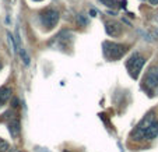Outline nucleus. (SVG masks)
<instances>
[{
	"instance_id": "14",
	"label": "nucleus",
	"mask_w": 158,
	"mask_h": 152,
	"mask_svg": "<svg viewBox=\"0 0 158 152\" xmlns=\"http://www.w3.org/2000/svg\"><path fill=\"white\" fill-rule=\"evenodd\" d=\"M77 20L81 22V25H87V18H85V15L78 14V15H77Z\"/></svg>"
},
{
	"instance_id": "17",
	"label": "nucleus",
	"mask_w": 158,
	"mask_h": 152,
	"mask_svg": "<svg viewBox=\"0 0 158 152\" xmlns=\"http://www.w3.org/2000/svg\"><path fill=\"white\" fill-rule=\"evenodd\" d=\"M0 69H2V62H0Z\"/></svg>"
},
{
	"instance_id": "16",
	"label": "nucleus",
	"mask_w": 158,
	"mask_h": 152,
	"mask_svg": "<svg viewBox=\"0 0 158 152\" xmlns=\"http://www.w3.org/2000/svg\"><path fill=\"white\" fill-rule=\"evenodd\" d=\"M150 4H152V6H157L158 4V0H148Z\"/></svg>"
},
{
	"instance_id": "18",
	"label": "nucleus",
	"mask_w": 158,
	"mask_h": 152,
	"mask_svg": "<svg viewBox=\"0 0 158 152\" xmlns=\"http://www.w3.org/2000/svg\"><path fill=\"white\" fill-rule=\"evenodd\" d=\"M35 2H42V0H35Z\"/></svg>"
},
{
	"instance_id": "9",
	"label": "nucleus",
	"mask_w": 158,
	"mask_h": 152,
	"mask_svg": "<svg viewBox=\"0 0 158 152\" xmlns=\"http://www.w3.org/2000/svg\"><path fill=\"white\" fill-rule=\"evenodd\" d=\"M10 96H11V90L7 88V86H2L0 88V106L3 103H6L10 99Z\"/></svg>"
},
{
	"instance_id": "12",
	"label": "nucleus",
	"mask_w": 158,
	"mask_h": 152,
	"mask_svg": "<svg viewBox=\"0 0 158 152\" xmlns=\"http://www.w3.org/2000/svg\"><path fill=\"white\" fill-rule=\"evenodd\" d=\"M102 4H105L106 7H116L118 3L119 2H116V0H99Z\"/></svg>"
},
{
	"instance_id": "4",
	"label": "nucleus",
	"mask_w": 158,
	"mask_h": 152,
	"mask_svg": "<svg viewBox=\"0 0 158 152\" xmlns=\"http://www.w3.org/2000/svg\"><path fill=\"white\" fill-rule=\"evenodd\" d=\"M144 85L150 92H154L155 90H158V67L150 69V71L144 77Z\"/></svg>"
},
{
	"instance_id": "8",
	"label": "nucleus",
	"mask_w": 158,
	"mask_h": 152,
	"mask_svg": "<svg viewBox=\"0 0 158 152\" xmlns=\"http://www.w3.org/2000/svg\"><path fill=\"white\" fill-rule=\"evenodd\" d=\"M105 30H106V34L109 36H118L120 34V31H122V28L116 22H106L105 24Z\"/></svg>"
},
{
	"instance_id": "13",
	"label": "nucleus",
	"mask_w": 158,
	"mask_h": 152,
	"mask_svg": "<svg viewBox=\"0 0 158 152\" xmlns=\"http://www.w3.org/2000/svg\"><path fill=\"white\" fill-rule=\"evenodd\" d=\"M7 149H9V144L0 138V152H4V151H7Z\"/></svg>"
},
{
	"instance_id": "11",
	"label": "nucleus",
	"mask_w": 158,
	"mask_h": 152,
	"mask_svg": "<svg viewBox=\"0 0 158 152\" xmlns=\"http://www.w3.org/2000/svg\"><path fill=\"white\" fill-rule=\"evenodd\" d=\"M20 56H21V59H23V62H24V64H30V56H28V53H27V50L25 49H23V48H20Z\"/></svg>"
},
{
	"instance_id": "5",
	"label": "nucleus",
	"mask_w": 158,
	"mask_h": 152,
	"mask_svg": "<svg viewBox=\"0 0 158 152\" xmlns=\"http://www.w3.org/2000/svg\"><path fill=\"white\" fill-rule=\"evenodd\" d=\"M152 122H154V112H150V113L137 124L136 131L133 133V135L134 137H144V133H146V130L148 128V126L151 124Z\"/></svg>"
},
{
	"instance_id": "2",
	"label": "nucleus",
	"mask_w": 158,
	"mask_h": 152,
	"mask_svg": "<svg viewBox=\"0 0 158 152\" xmlns=\"http://www.w3.org/2000/svg\"><path fill=\"white\" fill-rule=\"evenodd\" d=\"M144 62H146V59H144L143 56H140L139 53H134L133 56L127 60L126 67H127L129 74H130L133 78L139 77V74H140L141 69H143V66H144Z\"/></svg>"
},
{
	"instance_id": "15",
	"label": "nucleus",
	"mask_w": 158,
	"mask_h": 152,
	"mask_svg": "<svg viewBox=\"0 0 158 152\" xmlns=\"http://www.w3.org/2000/svg\"><path fill=\"white\" fill-rule=\"evenodd\" d=\"M89 15H91V17H97V10L95 9H91V10H89Z\"/></svg>"
},
{
	"instance_id": "6",
	"label": "nucleus",
	"mask_w": 158,
	"mask_h": 152,
	"mask_svg": "<svg viewBox=\"0 0 158 152\" xmlns=\"http://www.w3.org/2000/svg\"><path fill=\"white\" fill-rule=\"evenodd\" d=\"M7 126H9V131H10V134H11L13 138H18V137H20V131H21L20 120H18V119H11Z\"/></svg>"
},
{
	"instance_id": "10",
	"label": "nucleus",
	"mask_w": 158,
	"mask_h": 152,
	"mask_svg": "<svg viewBox=\"0 0 158 152\" xmlns=\"http://www.w3.org/2000/svg\"><path fill=\"white\" fill-rule=\"evenodd\" d=\"M7 39H9V43H10V48H11V52H13V53H15L18 48H17V42L14 41V36H13L10 32H7Z\"/></svg>"
},
{
	"instance_id": "1",
	"label": "nucleus",
	"mask_w": 158,
	"mask_h": 152,
	"mask_svg": "<svg viewBox=\"0 0 158 152\" xmlns=\"http://www.w3.org/2000/svg\"><path fill=\"white\" fill-rule=\"evenodd\" d=\"M102 49H104L105 57L109 60H118L126 53V46L115 43V42H104Z\"/></svg>"
},
{
	"instance_id": "19",
	"label": "nucleus",
	"mask_w": 158,
	"mask_h": 152,
	"mask_svg": "<svg viewBox=\"0 0 158 152\" xmlns=\"http://www.w3.org/2000/svg\"><path fill=\"white\" fill-rule=\"evenodd\" d=\"M10 2H11V3H13V2H15V0H10Z\"/></svg>"
},
{
	"instance_id": "7",
	"label": "nucleus",
	"mask_w": 158,
	"mask_h": 152,
	"mask_svg": "<svg viewBox=\"0 0 158 152\" xmlns=\"http://www.w3.org/2000/svg\"><path fill=\"white\" fill-rule=\"evenodd\" d=\"M157 135H158V122H152L151 124L148 126V128L146 130L143 138H147V140H154V138H157Z\"/></svg>"
},
{
	"instance_id": "3",
	"label": "nucleus",
	"mask_w": 158,
	"mask_h": 152,
	"mask_svg": "<svg viewBox=\"0 0 158 152\" xmlns=\"http://www.w3.org/2000/svg\"><path fill=\"white\" fill-rule=\"evenodd\" d=\"M57 21H59V13L55 9H48L41 14V22L44 27H46V30H52L53 27H56Z\"/></svg>"
}]
</instances>
